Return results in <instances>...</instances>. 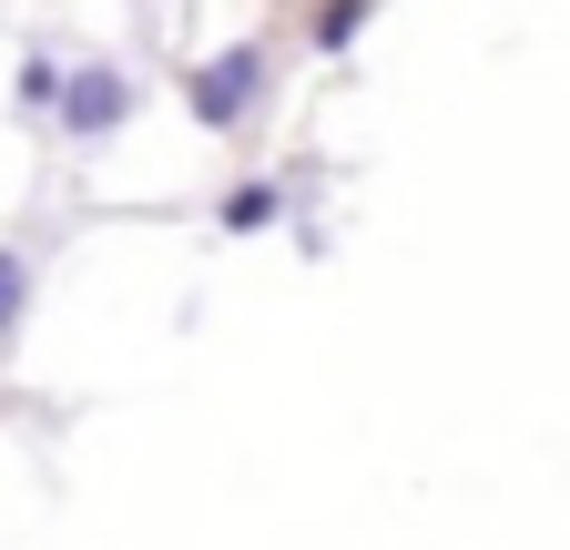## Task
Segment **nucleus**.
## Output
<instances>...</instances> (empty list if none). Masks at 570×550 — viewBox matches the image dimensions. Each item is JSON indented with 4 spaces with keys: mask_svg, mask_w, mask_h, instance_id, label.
<instances>
[{
    "mask_svg": "<svg viewBox=\"0 0 570 550\" xmlns=\"http://www.w3.org/2000/svg\"><path fill=\"white\" fill-rule=\"evenodd\" d=\"M265 102H275V41H265V31H245V41H225V51H204L194 72H184V112H194V132H245Z\"/></svg>",
    "mask_w": 570,
    "mask_h": 550,
    "instance_id": "obj_1",
    "label": "nucleus"
},
{
    "mask_svg": "<svg viewBox=\"0 0 570 550\" xmlns=\"http://www.w3.org/2000/svg\"><path fill=\"white\" fill-rule=\"evenodd\" d=\"M142 112V82H132V61L112 51H82V61H61V102H51V132L71 154H102L112 132Z\"/></svg>",
    "mask_w": 570,
    "mask_h": 550,
    "instance_id": "obj_2",
    "label": "nucleus"
},
{
    "mask_svg": "<svg viewBox=\"0 0 570 550\" xmlns=\"http://www.w3.org/2000/svg\"><path fill=\"white\" fill-rule=\"evenodd\" d=\"M285 215H296V184H275V174H235L225 194H214V225L225 235H275Z\"/></svg>",
    "mask_w": 570,
    "mask_h": 550,
    "instance_id": "obj_3",
    "label": "nucleus"
},
{
    "mask_svg": "<svg viewBox=\"0 0 570 550\" xmlns=\"http://www.w3.org/2000/svg\"><path fill=\"white\" fill-rule=\"evenodd\" d=\"M367 21H377V0H306V51H356L367 41Z\"/></svg>",
    "mask_w": 570,
    "mask_h": 550,
    "instance_id": "obj_4",
    "label": "nucleus"
},
{
    "mask_svg": "<svg viewBox=\"0 0 570 550\" xmlns=\"http://www.w3.org/2000/svg\"><path fill=\"white\" fill-rule=\"evenodd\" d=\"M31 286H41L31 245H0V347H11V336H21V316H31Z\"/></svg>",
    "mask_w": 570,
    "mask_h": 550,
    "instance_id": "obj_5",
    "label": "nucleus"
},
{
    "mask_svg": "<svg viewBox=\"0 0 570 550\" xmlns=\"http://www.w3.org/2000/svg\"><path fill=\"white\" fill-rule=\"evenodd\" d=\"M51 102H61V51H51V41H31V51H21V112H31V122H51Z\"/></svg>",
    "mask_w": 570,
    "mask_h": 550,
    "instance_id": "obj_6",
    "label": "nucleus"
}]
</instances>
